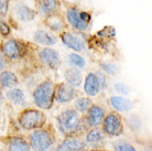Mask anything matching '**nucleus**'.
<instances>
[{"label": "nucleus", "instance_id": "nucleus-1", "mask_svg": "<svg viewBox=\"0 0 152 151\" xmlns=\"http://www.w3.org/2000/svg\"><path fill=\"white\" fill-rule=\"evenodd\" d=\"M53 96L54 85L50 81H45V82L41 83L33 93L34 103L43 109H50L51 108L52 103H53Z\"/></svg>", "mask_w": 152, "mask_h": 151}, {"label": "nucleus", "instance_id": "nucleus-2", "mask_svg": "<svg viewBox=\"0 0 152 151\" xmlns=\"http://www.w3.org/2000/svg\"><path fill=\"white\" fill-rule=\"evenodd\" d=\"M58 126L60 129L64 133H69V132L76 131L80 127V116L77 111L74 109L64 110L61 115L58 116Z\"/></svg>", "mask_w": 152, "mask_h": 151}, {"label": "nucleus", "instance_id": "nucleus-3", "mask_svg": "<svg viewBox=\"0 0 152 151\" xmlns=\"http://www.w3.org/2000/svg\"><path fill=\"white\" fill-rule=\"evenodd\" d=\"M53 144L52 137L45 130H35L30 136V144L34 151H46Z\"/></svg>", "mask_w": 152, "mask_h": 151}, {"label": "nucleus", "instance_id": "nucleus-4", "mask_svg": "<svg viewBox=\"0 0 152 151\" xmlns=\"http://www.w3.org/2000/svg\"><path fill=\"white\" fill-rule=\"evenodd\" d=\"M44 122V115L38 110H27L20 117V125L24 129L40 127Z\"/></svg>", "mask_w": 152, "mask_h": 151}, {"label": "nucleus", "instance_id": "nucleus-5", "mask_svg": "<svg viewBox=\"0 0 152 151\" xmlns=\"http://www.w3.org/2000/svg\"><path fill=\"white\" fill-rule=\"evenodd\" d=\"M105 131L110 136H118L122 131V125L120 118L116 114L108 115L105 119Z\"/></svg>", "mask_w": 152, "mask_h": 151}, {"label": "nucleus", "instance_id": "nucleus-6", "mask_svg": "<svg viewBox=\"0 0 152 151\" xmlns=\"http://www.w3.org/2000/svg\"><path fill=\"white\" fill-rule=\"evenodd\" d=\"M40 57H41L42 62L51 68L58 67V65L61 63L58 54L53 49H49V48L48 49H43L40 52Z\"/></svg>", "mask_w": 152, "mask_h": 151}, {"label": "nucleus", "instance_id": "nucleus-7", "mask_svg": "<svg viewBox=\"0 0 152 151\" xmlns=\"http://www.w3.org/2000/svg\"><path fill=\"white\" fill-rule=\"evenodd\" d=\"M75 89L69 84H61L57 87L56 99L58 103H67L75 97Z\"/></svg>", "mask_w": 152, "mask_h": 151}, {"label": "nucleus", "instance_id": "nucleus-8", "mask_svg": "<svg viewBox=\"0 0 152 151\" xmlns=\"http://www.w3.org/2000/svg\"><path fill=\"white\" fill-rule=\"evenodd\" d=\"M62 41L65 45H67L71 49L75 50V51H83L85 49V42L84 40H82L80 38L76 37L74 34L71 33H64L63 37H62Z\"/></svg>", "mask_w": 152, "mask_h": 151}, {"label": "nucleus", "instance_id": "nucleus-9", "mask_svg": "<svg viewBox=\"0 0 152 151\" xmlns=\"http://www.w3.org/2000/svg\"><path fill=\"white\" fill-rule=\"evenodd\" d=\"M84 89H85V93L89 96H96L98 94L99 91L102 89L100 88V85L98 83V79L96 77L95 74H88L86 79H85V86H84Z\"/></svg>", "mask_w": 152, "mask_h": 151}, {"label": "nucleus", "instance_id": "nucleus-10", "mask_svg": "<svg viewBox=\"0 0 152 151\" xmlns=\"http://www.w3.org/2000/svg\"><path fill=\"white\" fill-rule=\"evenodd\" d=\"M66 15H67L69 22L71 23L75 29L80 30V31L86 30L88 23H85L83 20H82V18H80V12H78V10L73 9V8L72 9H69V11H67Z\"/></svg>", "mask_w": 152, "mask_h": 151}, {"label": "nucleus", "instance_id": "nucleus-11", "mask_svg": "<svg viewBox=\"0 0 152 151\" xmlns=\"http://www.w3.org/2000/svg\"><path fill=\"white\" fill-rule=\"evenodd\" d=\"M104 116H105V113H104V110L100 107L91 106L89 108V113H88V122H89V125L93 126V127L98 126L103 121Z\"/></svg>", "mask_w": 152, "mask_h": 151}, {"label": "nucleus", "instance_id": "nucleus-12", "mask_svg": "<svg viewBox=\"0 0 152 151\" xmlns=\"http://www.w3.org/2000/svg\"><path fill=\"white\" fill-rule=\"evenodd\" d=\"M34 40L42 45H54L56 43V38L45 31L39 30L34 33Z\"/></svg>", "mask_w": 152, "mask_h": 151}, {"label": "nucleus", "instance_id": "nucleus-13", "mask_svg": "<svg viewBox=\"0 0 152 151\" xmlns=\"http://www.w3.org/2000/svg\"><path fill=\"white\" fill-rule=\"evenodd\" d=\"M15 12L17 17L22 21H30L34 18V11L24 4H17L15 8Z\"/></svg>", "mask_w": 152, "mask_h": 151}, {"label": "nucleus", "instance_id": "nucleus-14", "mask_svg": "<svg viewBox=\"0 0 152 151\" xmlns=\"http://www.w3.org/2000/svg\"><path fill=\"white\" fill-rule=\"evenodd\" d=\"M4 52L8 57L17 59L20 56V46L15 40H8L4 44Z\"/></svg>", "mask_w": 152, "mask_h": 151}, {"label": "nucleus", "instance_id": "nucleus-15", "mask_svg": "<svg viewBox=\"0 0 152 151\" xmlns=\"http://www.w3.org/2000/svg\"><path fill=\"white\" fill-rule=\"evenodd\" d=\"M65 79L67 81L69 86H80L82 83V73L76 68H69L64 74Z\"/></svg>", "mask_w": 152, "mask_h": 151}, {"label": "nucleus", "instance_id": "nucleus-16", "mask_svg": "<svg viewBox=\"0 0 152 151\" xmlns=\"http://www.w3.org/2000/svg\"><path fill=\"white\" fill-rule=\"evenodd\" d=\"M85 144L78 139H74V138H69L66 139L63 144L57 148L56 151H73V150H80L84 148Z\"/></svg>", "mask_w": 152, "mask_h": 151}, {"label": "nucleus", "instance_id": "nucleus-17", "mask_svg": "<svg viewBox=\"0 0 152 151\" xmlns=\"http://www.w3.org/2000/svg\"><path fill=\"white\" fill-rule=\"evenodd\" d=\"M110 103L115 109L119 110V111H127V110H129L130 108H131V106H132V103L130 102L128 98L118 97V96L111 97Z\"/></svg>", "mask_w": 152, "mask_h": 151}, {"label": "nucleus", "instance_id": "nucleus-18", "mask_svg": "<svg viewBox=\"0 0 152 151\" xmlns=\"http://www.w3.org/2000/svg\"><path fill=\"white\" fill-rule=\"evenodd\" d=\"M7 98L12 102L15 105H20L23 106L26 104V96L23 94V92L21 89H18V88H13V89H10V91L7 92Z\"/></svg>", "mask_w": 152, "mask_h": 151}, {"label": "nucleus", "instance_id": "nucleus-19", "mask_svg": "<svg viewBox=\"0 0 152 151\" xmlns=\"http://www.w3.org/2000/svg\"><path fill=\"white\" fill-rule=\"evenodd\" d=\"M18 82L17 76L12 72H2L0 74V84L4 88H9L15 85Z\"/></svg>", "mask_w": 152, "mask_h": 151}, {"label": "nucleus", "instance_id": "nucleus-20", "mask_svg": "<svg viewBox=\"0 0 152 151\" xmlns=\"http://www.w3.org/2000/svg\"><path fill=\"white\" fill-rule=\"evenodd\" d=\"M56 8V0H42L40 6H39V10L42 15H49V13H52V12L55 11Z\"/></svg>", "mask_w": 152, "mask_h": 151}, {"label": "nucleus", "instance_id": "nucleus-21", "mask_svg": "<svg viewBox=\"0 0 152 151\" xmlns=\"http://www.w3.org/2000/svg\"><path fill=\"white\" fill-rule=\"evenodd\" d=\"M10 151H30L29 144L21 138H13L9 144Z\"/></svg>", "mask_w": 152, "mask_h": 151}, {"label": "nucleus", "instance_id": "nucleus-22", "mask_svg": "<svg viewBox=\"0 0 152 151\" xmlns=\"http://www.w3.org/2000/svg\"><path fill=\"white\" fill-rule=\"evenodd\" d=\"M69 64L74 65L77 68H83L85 66V64H86V62H85V60H84L83 57L80 56V55H78V54H75V53L69 54Z\"/></svg>", "mask_w": 152, "mask_h": 151}, {"label": "nucleus", "instance_id": "nucleus-23", "mask_svg": "<svg viewBox=\"0 0 152 151\" xmlns=\"http://www.w3.org/2000/svg\"><path fill=\"white\" fill-rule=\"evenodd\" d=\"M100 140H103V133L98 129L91 130L86 137V141L89 144H96V142H99Z\"/></svg>", "mask_w": 152, "mask_h": 151}, {"label": "nucleus", "instance_id": "nucleus-24", "mask_svg": "<svg viewBox=\"0 0 152 151\" xmlns=\"http://www.w3.org/2000/svg\"><path fill=\"white\" fill-rule=\"evenodd\" d=\"M91 106V102L88 98L82 97V98H80L76 102V108L80 113H84V111H86L87 109H89Z\"/></svg>", "mask_w": 152, "mask_h": 151}, {"label": "nucleus", "instance_id": "nucleus-25", "mask_svg": "<svg viewBox=\"0 0 152 151\" xmlns=\"http://www.w3.org/2000/svg\"><path fill=\"white\" fill-rule=\"evenodd\" d=\"M114 149L115 151H137L134 147H132L131 144L126 141H117L114 144Z\"/></svg>", "mask_w": 152, "mask_h": 151}, {"label": "nucleus", "instance_id": "nucleus-26", "mask_svg": "<svg viewBox=\"0 0 152 151\" xmlns=\"http://www.w3.org/2000/svg\"><path fill=\"white\" fill-rule=\"evenodd\" d=\"M48 24L51 26V29L53 30H60L62 29V21L56 17H52V18H49L48 19Z\"/></svg>", "mask_w": 152, "mask_h": 151}, {"label": "nucleus", "instance_id": "nucleus-27", "mask_svg": "<svg viewBox=\"0 0 152 151\" xmlns=\"http://www.w3.org/2000/svg\"><path fill=\"white\" fill-rule=\"evenodd\" d=\"M103 68L105 70V72L109 73V74H116L118 72V67L115 64H111V63L103 64Z\"/></svg>", "mask_w": 152, "mask_h": 151}, {"label": "nucleus", "instance_id": "nucleus-28", "mask_svg": "<svg viewBox=\"0 0 152 151\" xmlns=\"http://www.w3.org/2000/svg\"><path fill=\"white\" fill-rule=\"evenodd\" d=\"M8 0H0V17L6 15L8 11Z\"/></svg>", "mask_w": 152, "mask_h": 151}, {"label": "nucleus", "instance_id": "nucleus-29", "mask_svg": "<svg viewBox=\"0 0 152 151\" xmlns=\"http://www.w3.org/2000/svg\"><path fill=\"white\" fill-rule=\"evenodd\" d=\"M95 75H96V77H97V79H98V83H99V85H100V88H104V87L106 86V77H105V75H104L102 72L96 73Z\"/></svg>", "mask_w": 152, "mask_h": 151}, {"label": "nucleus", "instance_id": "nucleus-30", "mask_svg": "<svg viewBox=\"0 0 152 151\" xmlns=\"http://www.w3.org/2000/svg\"><path fill=\"white\" fill-rule=\"evenodd\" d=\"M116 89L122 94H128L129 93V87L124 85V84H116Z\"/></svg>", "mask_w": 152, "mask_h": 151}, {"label": "nucleus", "instance_id": "nucleus-31", "mask_svg": "<svg viewBox=\"0 0 152 151\" xmlns=\"http://www.w3.org/2000/svg\"><path fill=\"white\" fill-rule=\"evenodd\" d=\"M0 32L2 34H4V35L9 33V26L4 22H2V21H0Z\"/></svg>", "mask_w": 152, "mask_h": 151}, {"label": "nucleus", "instance_id": "nucleus-32", "mask_svg": "<svg viewBox=\"0 0 152 151\" xmlns=\"http://www.w3.org/2000/svg\"><path fill=\"white\" fill-rule=\"evenodd\" d=\"M4 66H6V61H4V55L0 53V71H1V70H4Z\"/></svg>", "mask_w": 152, "mask_h": 151}, {"label": "nucleus", "instance_id": "nucleus-33", "mask_svg": "<svg viewBox=\"0 0 152 151\" xmlns=\"http://www.w3.org/2000/svg\"><path fill=\"white\" fill-rule=\"evenodd\" d=\"M1 99H2V93L0 91V102H1Z\"/></svg>", "mask_w": 152, "mask_h": 151}, {"label": "nucleus", "instance_id": "nucleus-34", "mask_svg": "<svg viewBox=\"0 0 152 151\" xmlns=\"http://www.w3.org/2000/svg\"><path fill=\"white\" fill-rule=\"evenodd\" d=\"M73 151H83V150H80H80H73Z\"/></svg>", "mask_w": 152, "mask_h": 151}]
</instances>
